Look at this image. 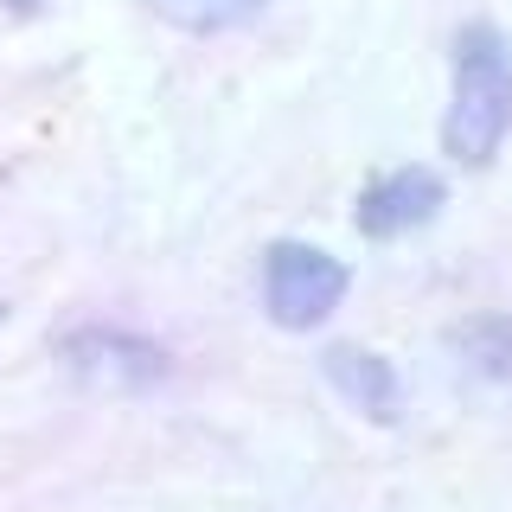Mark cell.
I'll return each instance as SVG.
<instances>
[{"instance_id": "6da1fadb", "label": "cell", "mask_w": 512, "mask_h": 512, "mask_svg": "<svg viewBox=\"0 0 512 512\" xmlns=\"http://www.w3.org/2000/svg\"><path fill=\"white\" fill-rule=\"evenodd\" d=\"M512 141V39L500 20H461L448 32V103L436 148L455 173H487Z\"/></svg>"}, {"instance_id": "7a4b0ae2", "label": "cell", "mask_w": 512, "mask_h": 512, "mask_svg": "<svg viewBox=\"0 0 512 512\" xmlns=\"http://www.w3.org/2000/svg\"><path fill=\"white\" fill-rule=\"evenodd\" d=\"M352 295V263L314 237H269L256 256V308L282 333H320Z\"/></svg>"}, {"instance_id": "3957f363", "label": "cell", "mask_w": 512, "mask_h": 512, "mask_svg": "<svg viewBox=\"0 0 512 512\" xmlns=\"http://www.w3.org/2000/svg\"><path fill=\"white\" fill-rule=\"evenodd\" d=\"M52 352L84 391H109V397H141L173 378V352L154 333L122 327V320H77L52 340Z\"/></svg>"}, {"instance_id": "277c9868", "label": "cell", "mask_w": 512, "mask_h": 512, "mask_svg": "<svg viewBox=\"0 0 512 512\" xmlns=\"http://www.w3.org/2000/svg\"><path fill=\"white\" fill-rule=\"evenodd\" d=\"M448 212V173L436 160H397V167L372 173L352 199V231L365 244H404V237L429 231Z\"/></svg>"}, {"instance_id": "5b68a950", "label": "cell", "mask_w": 512, "mask_h": 512, "mask_svg": "<svg viewBox=\"0 0 512 512\" xmlns=\"http://www.w3.org/2000/svg\"><path fill=\"white\" fill-rule=\"evenodd\" d=\"M314 365H320V384H327L359 423H372V429L404 423V372H397L391 352H378L365 340H320Z\"/></svg>"}, {"instance_id": "8992f818", "label": "cell", "mask_w": 512, "mask_h": 512, "mask_svg": "<svg viewBox=\"0 0 512 512\" xmlns=\"http://www.w3.org/2000/svg\"><path fill=\"white\" fill-rule=\"evenodd\" d=\"M442 352L455 359L461 378L474 384H512V314L506 308H474L442 327Z\"/></svg>"}, {"instance_id": "52a82bcc", "label": "cell", "mask_w": 512, "mask_h": 512, "mask_svg": "<svg viewBox=\"0 0 512 512\" xmlns=\"http://www.w3.org/2000/svg\"><path fill=\"white\" fill-rule=\"evenodd\" d=\"M160 26L186 32V39H224V32H244L269 13V0H141Z\"/></svg>"}, {"instance_id": "ba28073f", "label": "cell", "mask_w": 512, "mask_h": 512, "mask_svg": "<svg viewBox=\"0 0 512 512\" xmlns=\"http://www.w3.org/2000/svg\"><path fill=\"white\" fill-rule=\"evenodd\" d=\"M0 13H7V20H45L52 0H0Z\"/></svg>"}, {"instance_id": "9c48e42d", "label": "cell", "mask_w": 512, "mask_h": 512, "mask_svg": "<svg viewBox=\"0 0 512 512\" xmlns=\"http://www.w3.org/2000/svg\"><path fill=\"white\" fill-rule=\"evenodd\" d=\"M0 320H7V301H0Z\"/></svg>"}]
</instances>
